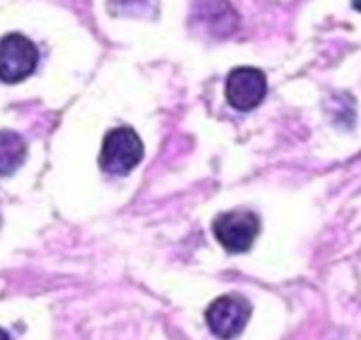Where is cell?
<instances>
[{"label": "cell", "instance_id": "8", "mask_svg": "<svg viewBox=\"0 0 361 340\" xmlns=\"http://www.w3.org/2000/svg\"><path fill=\"white\" fill-rule=\"evenodd\" d=\"M0 340H11V339H9L8 333H6L2 328H0Z\"/></svg>", "mask_w": 361, "mask_h": 340}, {"label": "cell", "instance_id": "7", "mask_svg": "<svg viewBox=\"0 0 361 340\" xmlns=\"http://www.w3.org/2000/svg\"><path fill=\"white\" fill-rule=\"evenodd\" d=\"M109 8L116 15L126 16H151L158 11L156 0H110Z\"/></svg>", "mask_w": 361, "mask_h": 340}, {"label": "cell", "instance_id": "2", "mask_svg": "<svg viewBox=\"0 0 361 340\" xmlns=\"http://www.w3.org/2000/svg\"><path fill=\"white\" fill-rule=\"evenodd\" d=\"M39 51L29 37L8 34L0 40V80L18 83L29 78L37 68Z\"/></svg>", "mask_w": 361, "mask_h": 340}, {"label": "cell", "instance_id": "9", "mask_svg": "<svg viewBox=\"0 0 361 340\" xmlns=\"http://www.w3.org/2000/svg\"><path fill=\"white\" fill-rule=\"evenodd\" d=\"M353 6L354 9H357V11L361 13V0H353Z\"/></svg>", "mask_w": 361, "mask_h": 340}, {"label": "cell", "instance_id": "6", "mask_svg": "<svg viewBox=\"0 0 361 340\" xmlns=\"http://www.w3.org/2000/svg\"><path fill=\"white\" fill-rule=\"evenodd\" d=\"M27 145L18 133L0 130V176H11L23 165Z\"/></svg>", "mask_w": 361, "mask_h": 340}, {"label": "cell", "instance_id": "5", "mask_svg": "<svg viewBox=\"0 0 361 340\" xmlns=\"http://www.w3.org/2000/svg\"><path fill=\"white\" fill-rule=\"evenodd\" d=\"M267 92V80L260 69L241 66L228 73L225 96L234 109L241 112L255 109L262 103Z\"/></svg>", "mask_w": 361, "mask_h": 340}, {"label": "cell", "instance_id": "3", "mask_svg": "<svg viewBox=\"0 0 361 340\" xmlns=\"http://www.w3.org/2000/svg\"><path fill=\"white\" fill-rule=\"evenodd\" d=\"M252 317V305L239 294H225L216 298L206 310V321L214 336L232 340L241 335Z\"/></svg>", "mask_w": 361, "mask_h": 340}, {"label": "cell", "instance_id": "1", "mask_svg": "<svg viewBox=\"0 0 361 340\" xmlns=\"http://www.w3.org/2000/svg\"><path fill=\"white\" fill-rule=\"evenodd\" d=\"M142 158H144V144L133 128H114L103 138L99 166L106 174H130L131 170L142 162Z\"/></svg>", "mask_w": 361, "mask_h": 340}, {"label": "cell", "instance_id": "4", "mask_svg": "<svg viewBox=\"0 0 361 340\" xmlns=\"http://www.w3.org/2000/svg\"><path fill=\"white\" fill-rule=\"evenodd\" d=\"M213 232L228 253L248 252L260 232V220L252 211H228L214 218Z\"/></svg>", "mask_w": 361, "mask_h": 340}]
</instances>
